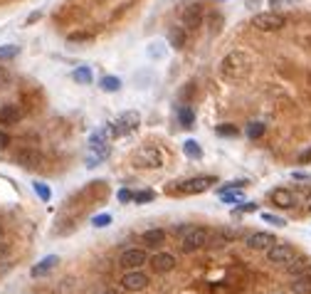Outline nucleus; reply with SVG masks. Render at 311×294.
<instances>
[{
  "instance_id": "obj_1",
  "label": "nucleus",
  "mask_w": 311,
  "mask_h": 294,
  "mask_svg": "<svg viewBox=\"0 0 311 294\" xmlns=\"http://www.w3.org/2000/svg\"><path fill=\"white\" fill-rule=\"evenodd\" d=\"M250 69H252V57L245 50H235V52L225 55L223 62H220V74H223V79H227V82L245 79L250 74Z\"/></svg>"
},
{
  "instance_id": "obj_2",
  "label": "nucleus",
  "mask_w": 311,
  "mask_h": 294,
  "mask_svg": "<svg viewBox=\"0 0 311 294\" xmlns=\"http://www.w3.org/2000/svg\"><path fill=\"white\" fill-rule=\"evenodd\" d=\"M210 237H213V230H208V228H188V233L180 240V250L185 255L198 252L205 245H210Z\"/></svg>"
},
{
  "instance_id": "obj_3",
  "label": "nucleus",
  "mask_w": 311,
  "mask_h": 294,
  "mask_svg": "<svg viewBox=\"0 0 311 294\" xmlns=\"http://www.w3.org/2000/svg\"><path fill=\"white\" fill-rule=\"evenodd\" d=\"M215 183L213 176H195V178H188V180H180L175 188H170L173 193H180V195H198V193H205L210 190Z\"/></svg>"
},
{
  "instance_id": "obj_4",
  "label": "nucleus",
  "mask_w": 311,
  "mask_h": 294,
  "mask_svg": "<svg viewBox=\"0 0 311 294\" xmlns=\"http://www.w3.org/2000/svg\"><path fill=\"white\" fill-rule=\"evenodd\" d=\"M286 25V18H284L282 13H257L255 18H252V28L259 30V32H277V30H282Z\"/></svg>"
},
{
  "instance_id": "obj_5",
  "label": "nucleus",
  "mask_w": 311,
  "mask_h": 294,
  "mask_svg": "<svg viewBox=\"0 0 311 294\" xmlns=\"http://www.w3.org/2000/svg\"><path fill=\"white\" fill-rule=\"evenodd\" d=\"M139 124H141V114H139V112H124L121 117H116L114 124H109V129H112V139L114 136H126V134L136 131Z\"/></svg>"
},
{
  "instance_id": "obj_6",
  "label": "nucleus",
  "mask_w": 311,
  "mask_h": 294,
  "mask_svg": "<svg viewBox=\"0 0 311 294\" xmlns=\"http://www.w3.org/2000/svg\"><path fill=\"white\" fill-rule=\"evenodd\" d=\"M134 163L141 166V168H161L163 166V151L156 146H143L136 151Z\"/></svg>"
},
{
  "instance_id": "obj_7",
  "label": "nucleus",
  "mask_w": 311,
  "mask_h": 294,
  "mask_svg": "<svg viewBox=\"0 0 311 294\" xmlns=\"http://www.w3.org/2000/svg\"><path fill=\"white\" fill-rule=\"evenodd\" d=\"M294 257H296V250L289 242H274L267 250V262L269 265H289Z\"/></svg>"
},
{
  "instance_id": "obj_8",
  "label": "nucleus",
  "mask_w": 311,
  "mask_h": 294,
  "mask_svg": "<svg viewBox=\"0 0 311 294\" xmlns=\"http://www.w3.org/2000/svg\"><path fill=\"white\" fill-rule=\"evenodd\" d=\"M146 262H148V255H146V250H141V247H129L119 257V265L124 267V269H141Z\"/></svg>"
},
{
  "instance_id": "obj_9",
  "label": "nucleus",
  "mask_w": 311,
  "mask_h": 294,
  "mask_svg": "<svg viewBox=\"0 0 311 294\" xmlns=\"http://www.w3.org/2000/svg\"><path fill=\"white\" fill-rule=\"evenodd\" d=\"M121 287L126 292H141V289L148 287V277L141 269H126V274L121 277Z\"/></svg>"
},
{
  "instance_id": "obj_10",
  "label": "nucleus",
  "mask_w": 311,
  "mask_h": 294,
  "mask_svg": "<svg viewBox=\"0 0 311 294\" xmlns=\"http://www.w3.org/2000/svg\"><path fill=\"white\" fill-rule=\"evenodd\" d=\"M202 25V5L193 3L183 10V28L185 30H198Z\"/></svg>"
},
{
  "instance_id": "obj_11",
  "label": "nucleus",
  "mask_w": 311,
  "mask_h": 294,
  "mask_svg": "<svg viewBox=\"0 0 311 294\" xmlns=\"http://www.w3.org/2000/svg\"><path fill=\"white\" fill-rule=\"evenodd\" d=\"M148 262L153 267V272H158V274H166L170 269H175V257L170 252H156Z\"/></svg>"
},
{
  "instance_id": "obj_12",
  "label": "nucleus",
  "mask_w": 311,
  "mask_h": 294,
  "mask_svg": "<svg viewBox=\"0 0 311 294\" xmlns=\"http://www.w3.org/2000/svg\"><path fill=\"white\" fill-rule=\"evenodd\" d=\"M15 163H20L23 168H35V166L42 163V153L35 151V148H20L15 153Z\"/></svg>"
},
{
  "instance_id": "obj_13",
  "label": "nucleus",
  "mask_w": 311,
  "mask_h": 294,
  "mask_svg": "<svg viewBox=\"0 0 311 294\" xmlns=\"http://www.w3.org/2000/svg\"><path fill=\"white\" fill-rule=\"evenodd\" d=\"M245 242H247L250 250H257V252H259V250H269L277 240H274V235H269V233H252Z\"/></svg>"
},
{
  "instance_id": "obj_14",
  "label": "nucleus",
  "mask_w": 311,
  "mask_h": 294,
  "mask_svg": "<svg viewBox=\"0 0 311 294\" xmlns=\"http://www.w3.org/2000/svg\"><path fill=\"white\" fill-rule=\"evenodd\" d=\"M272 201H274L277 208H284V210L296 206V195H294L289 188H274V190H272Z\"/></svg>"
},
{
  "instance_id": "obj_15",
  "label": "nucleus",
  "mask_w": 311,
  "mask_h": 294,
  "mask_svg": "<svg viewBox=\"0 0 311 294\" xmlns=\"http://www.w3.org/2000/svg\"><path fill=\"white\" fill-rule=\"evenodd\" d=\"M109 144H104V146H89V153H86V168H94V166H99L101 161H107L109 158Z\"/></svg>"
},
{
  "instance_id": "obj_16",
  "label": "nucleus",
  "mask_w": 311,
  "mask_h": 294,
  "mask_svg": "<svg viewBox=\"0 0 311 294\" xmlns=\"http://www.w3.org/2000/svg\"><path fill=\"white\" fill-rule=\"evenodd\" d=\"M57 265H59V257H57V255H47L42 262H37V265L30 269V274H32V277H45V274H50Z\"/></svg>"
},
{
  "instance_id": "obj_17",
  "label": "nucleus",
  "mask_w": 311,
  "mask_h": 294,
  "mask_svg": "<svg viewBox=\"0 0 311 294\" xmlns=\"http://www.w3.org/2000/svg\"><path fill=\"white\" fill-rule=\"evenodd\" d=\"M286 267V272L291 274V277H299V274H306V272H311V260L309 257H294Z\"/></svg>"
},
{
  "instance_id": "obj_18",
  "label": "nucleus",
  "mask_w": 311,
  "mask_h": 294,
  "mask_svg": "<svg viewBox=\"0 0 311 294\" xmlns=\"http://www.w3.org/2000/svg\"><path fill=\"white\" fill-rule=\"evenodd\" d=\"M289 287H291L294 294H311V272L294 277V279L289 282Z\"/></svg>"
},
{
  "instance_id": "obj_19",
  "label": "nucleus",
  "mask_w": 311,
  "mask_h": 294,
  "mask_svg": "<svg viewBox=\"0 0 311 294\" xmlns=\"http://www.w3.org/2000/svg\"><path fill=\"white\" fill-rule=\"evenodd\" d=\"M141 240L146 245H151V247H161L163 242H166V230H161V228H153V230H146L141 235Z\"/></svg>"
},
{
  "instance_id": "obj_20",
  "label": "nucleus",
  "mask_w": 311,
  "mask_h": 294,
  "mask_svg": "<svg viewBox=\"0 0 311 294\" xmlns=\"http://www.w3.org/2000/svg\"><path fill=\"white\" fill-rule=\"evenodd\" d=\"M20 109L15 107V104H5V107H0V124H18L20 121Z\"/></svg>"
},
{
  "instance_id": "obj_21",
  "label": "nucleus",
  "mask_w": 311,
  "mask_h": 294,
  "mask_svg": "<svg viewBox=\"0 0 311 294\" xmlns=\"http://www.w3.org/2000/svg\"><path fill=\"white\" fill-rule=\"evenodd\" d=\"M220 201L227 203V206H240V203H245V195H242V190L237 188H223L220 190Z\"/></svg>"
},
{
  "instance_id": "obj_22",
  "label": "nucleus",
  "mask_w": 311,
  "mask_h": 294,
  "mask_svg": "<svg viewBox=\"0 0 311 294\" xmlns=\"http://www.w3.org/2000/svg\"><path fill=\"white\" fill-rule=\"evenodd\" d=\"M178 121H180L183 129H190V126L195 124V114H193V109H190L188 104H180V107H178Z\"/></svg>"
},
{
  "instance_id": "obj_23",
  "label": "nucleus",
  "mask_w": 311,
  "mask_h": 294,
  "mask_svg": "<svg viewBox=\"0 0 311 294\" xmlns=\"http://www.w3.org/2000/svg\"><path fill=\"white\" fill-rule=\"evenodd\" d=\"M109 139H112V129L104 126V129H99L89 136V146H104V144H109Z\"/></svg>"
},
{
  "instance_id": "obj_24",
  "label": "nucleus",
  "mask_w": 311,
  "mask_h": 294,
  "mask_svg": "<svg viewBox=\"0 0 311 294\" xmlns=\"http://www.w3.org/2000/svg\"><path fill=\"white\" fill-rule=\"evenodd\" d=\"M168 42H170V47L183 50V47H185V28H170Z\"/></svg>"
},
{
  "instance_id": "obj_25",
  "label": "nucleus",
  "mask_w": 311,
  "mask_h": 294,
  "mask_svg": "<svg viewBox=\"0 0 311 294\" xmlns=\"http://www.w3.org/2000/svg\"><path fill=\"white\" fill-rule=\"evenodd\" d=\"M237 237V230H227V228H223V230H218V233H213V237H210V242H215L218 247H223V245H227V242H232Z\"/></svg>"
},
{
  "instance_id": "obj_26",
  "label": "nucleus",
  "mask_w": 311,
  "mask_h": 294,
  "mask_svg": "<svg viewBox=\"0 0 311 294\" xmlns=\"http://www.w3.org/2000/svg\"><path fill=\"white\" fill-rule=\"evenodd\" d=\"M146 55H148L151 59H163L166 55H168V50H166L163 42L156 40V42H148V45H146Z\"/></svg>"
},
{
  "instance_id": "obj_27",
  "label": "nucleus",
  "mask_w": 311,
  "mask_h": 294,
  "mask_svg": "<svg viewBox=\"0 0 311 294\" xmlns=\"http://www.w3.org/2000/svg\"><path fill=\"white\" fill-rule=\"evenodd\" d=\"M183 151H185L188 158H202V148H200V144L193 141V139H188V141L183 144Z\"/></svg>"
},
{
  "instance_id": "obj_28",
  "label": "nucleus",
  "mask_w": 311,
  "mask_h": 294,
  "mask_svg": "<svg viewBox=\"0 0 311 294\" xmlns=\"http://www.w3.org/2000/svg\"><path fill=\"white\" fill-rule=\"evenodd\" d=\"M74 82H79V84H91V69L89 67H79V69H74Z\"/></svg>"
},
{
  "instance_id": "obj_29",
  "label": "nucleus",
  "mask_w": 311,
  "mask_h": 294,
  "mask_svg": "<svg viewBox=\"0 0 311 294\" xmlns=\"http://www.w3.org/2000/svg\"><path fill=\"white\" fill-rule=\"evenodd\" d=\"M101 89H104V91H119V89H121V79H119V77H112V74H109V77H101Z\"/></svg>"
},
{
  "instance_id": "obj_30",
  "label": "nucleus",
  "mask_w": 311,
  "mask_h": 294,
  "mask_svg": "<svg viewBox=\"0 0 311 294\" xmlns=\"http://www.w3.org/2000/svg\"><path fill=\"white\" fill-rule=\"evenodd\" d=\"M32 188H35V193L40 195V201H45V203H50V198H52V190L45 185V183H40V180H35L32 183Z\"/></svg>"
},
{
  "instance_id": "obj_31",
  "label": "nucleus",
  "mask_w": 311,
  "mask_h": 294,
  "mask_svg": "<svg viewBox=\"0 0 311 294\" xmlns=\"http://www.w3.org/2000/svg\"><path fill=\"white\" fill-rule=\"evenodd\" d=\"M262 134H264V124H262V121H252V124L247 126V136H250V139H259Z\"/></svg>"
},
{
  "instance_id": "obj_32",
  "label": "nucleus",
  "mask_w": 311,
  "mask_h": 294,
  "mask_svg": "<svg viewBox=\"0 0 311 294\" xmlns=\"http://www.w3.org/2000/svg\"><path fill=\"white\" fill-rule=\"evenodd\" d=\"M215 134H218V136H237V126H235V124H220V126L215 129Z\"/></svg>"
},
{
  "instance_id": "obj_33",
  "label": "nucleus",
  "mask_w": 311,
  "mask_h": 294,
  "mask_svg": "<svg viewBox=\"0 0 311 294\" xmlns=\"http://www.w3.org/2000/svg\"><path fill=\"white\" fill-rule=\"evenodd\" d=\"M153 198H156L153 190H136L134 193V203H151Z\"/></svg>"
},
{
  "instance_id": "obj_34",
  "label": "nucleus",
  "mask_w": 311,
  "mask_h": 294,
  "mask_svg": "<svg viewBox=\"0 0 311 294\" xmlns=\"http://www.w3.org/2000/svg\"><path fill=\"white\" fill-rule=\"evenodd\" d=\"M18 45H3L0 47V59H13V57H18Z\"/></svg>"
},
{
  "instance_id": "obj_35",
  "label": "nucleus",
  "mask_w": 311,
  "mask_h": 294,
  "mask_svg": "<svg viewBox=\"0 0 311 294\" xmlns=\"http://www.w3.org/2000/svg\"><path fill=\"white\" fill-rule=\"evenodd\" d=\"M109 223H112V215H107V213H101V215H96V218L91 220L94 228H107Z\"/></svg>"
},
{
  "instance_id": "obj_36",
  "label": "nucleus",
  "mask_w": 311,
  "mask_h": 294,
  "mask_svg": "<svg viewBox=\"0 0 311 294\" xmlns=\"http://www.w3.org/2000/svg\"><path fill=\"white\" fill-rule=\"evenodd\" d=\"M91 37H94L91 32H74V35H69V42H86Z\"/></svg>"
},
{
  "instance_id": "obj_37",
  "label": "nucleus",
  "mask_w": 311,
  "mask_h": 294,
  "mask_svg": "<svg viewBox=\"0 0 311 294\" xmlns=\"http://www.w3.org/2000/svg\"><path fill=\"white\" fill-rule=\"evenodd\" d=\"M262 220H264V223H272V225H286L282 218H277V215H272V213H262Z\"/></svg>"
},
{
  "instance_id": "obj_38",
  "label": "nucleus",
  "mask_w": 311,
  "mask_h": 294,
  "mask_svg": "<svg viewBox=\"0 0 311 294\" xmlns=\"http://www.w3.org/2000/svg\"><path fill=\"white\" fill-rule=\"evenodd\" d=\"M129 201H134V193L129 188H121L119 190V203H129Z\"/></svg>"
},
{
  "instance_id": "obj_39",
  "label": "nucleus",
  "mask_w": 311,
  "mask_h": 294,
  "mask_svg": "<svg viewBox=\"0 0 311 294\" xmlns=\"http://www.w3.org/2000/svg\"><path fill=\"white\" fill-rule=\"evenodd\" d=\"M210 292L213 294H232V289L225 287V284H210Z\"/></svg>"
},
{
  "instance_id": "obj_40",
  "label": "nucleus",
  "mask_w": 311,
  "mask_h": 294,
  "mask_svg": "<svg viewBox=\"0 0 311 294\" xmlns=\"http://www.w3.org/2000/svg\"><path fill=\"white\" fill-rule=\"evenodd\" d=\"M237 210H242V213H252V210H257V203H240Z\"/></svg>"
},
{
  "instance_id": "obj_41",
  "label": "nucleus",
  "mask_w": 311,
  "mask_h": 294,
  "mask_svg": "<svg viewBox=\"0 0 311 294\" xmlns=\"http://www.w3.org/2000/svg\"><path fill=\"white\" fill-rule=\"evenodd\" d=\"M309 161H311V148H306V151L299 156V163H309Z\"/></svg>"
},
{
  "instance_id": "obj_42",
  "label": "nucleus",
  "mask_w": 311,
  "mask_h": 294,
  "mask_svg": "<svg viewBox=\"0 0 311 294\" xmlns=\"http://www.w3.org/2000/svg\"><path fill=\"white\" fill-rule=\"evenodd\" d=\"M8 144H10V136H8L5 131H0V148H5Z\"/></svg>"
},
{
  "instance_id": "obj_43",
  "label": "nucleus",
  "mask_w": 311,
  "mask_h": 294,
  "mask_svg": "<svg viewBox=\"0 0 311 294\" xmlns=\"http://www.w3.org/2000/svg\"><path fill=\"white\" fill-rule=\"evenodd\" d=\"M40 18H42V13H40V10H37V13H32V15L28 18V25H32V23H35V20H40Z\"/></svg>"
},
{
  "instance_id": "obj_44",
  "label": "nucleus",
  "mask_w": 311,
  "mask_h": 294,
  "mask_svg": "<svg viewBox=\"0 0 311 294\" xmlns=\"http://www.w3.org/2000/svg\"><path fill=\"white\" fill-rule=\"evenodd\" d=\"M5 255H8V245H5V242H0V260H3Z\"/></svg>"
},
{
  "instance_id": "obj_45",
  "label": "nucleus",
  "mask_w": 311,
  "mask_h": 294,
  "mask_svg": "<svg viewBox=\"0 0 311 294\" xmlns=\"http://www.w3.org/2000/svg\"><path fill=\"white\" fill-rule=\"evenodd\" d=\"M294 178H296V180H309V176H306V173H301V171H296V173H294Z\"/></svg>"
},
{
  "instance_id": "obj_46",
  "label": "nucleus",
  "mask_w": 311,
  "mask_h": 294,
  "mask_svg": "<svg viewBox=\"0 0 311 294\" xmlns=\"http://www.w3.org/2000/svg\"><path fill=\"white\" fill-rule=\"evenodd\" d=\"M272 5H282V3H294V0H269Z\"/></svg>"
},
{
  "instance_id": "obj_47",
  "label": "nucleus",
  "mask_w": 311,
  "mask_h": 294,
  "mask_svg": "<svg viewBox=\"0 0 311 294\" xmlns=\"http://www.w3.org/2000/svg\"><path fill=\"white\" fill-rule=\"evenodd\" d=\"M101 294H116V292H114V289H104V292H101Z\"/></svg>"
},
{
  "instance_id": "obj_48",
  "label": "nucleus",
  "mask_w": 311,
  "mask_h": 294,
  "mask_svg": "<svg viewBox=\"0 0 311 294\" xmlns=\"http://www.w3.org/2000/svg\"><path fill=\"white\" fill-rule=\"evenodd\" d=\"M0 237H3V230H0Z\"/></svg>"
}]
</instances>
